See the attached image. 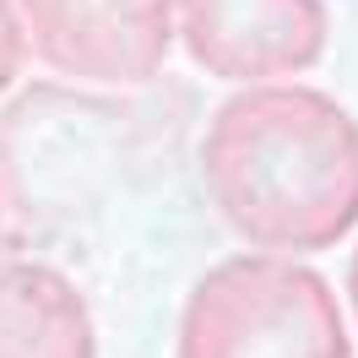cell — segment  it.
Returning <instances> with one entry per match:
<instances>
[{
	"label": "cell",
	"instance_id": "7",
	"mask_svg": "<svg viewBox=\"0 0 358 358\" xmlns=\"http://www.w3.org/2000/svg\"><path fill=\"white\" fill-rule=\"evenodd\" d=\"M348 299H353V315H358V250H353V266H348Z\"/></svg>",
	"mask_w": 358,
	"mask_h": 358
},
{
	"label": "cell",
	"instance_id": "5",
	"mask_svg": "<svg viewBox=\"0 0 358 358\" xmlns=\"http://www.w3.org/2000/svg\"><path fill=\"white\" fill-rule=\"evenodd\" d=\"M0 358H98L92 310L60 266H0Z\"/></svg>",
	"mask_w": 358,
	"mask_h": 358
},
{
	"label": "cell",
	"instance_id": "1",
	"mask_svg": "<svg viewBox=\"0 0 358 358\" xmlns=\"http://www.w3.org/2000/svg\"><path fill=\"white\" fill-rule=\"evenodd\" d=\"M201 179L245 245L331 250L358 228V120L304 82H245L206 120Z\"/></svg>",
	"mask_w": 358,
	"mask_h": 358
},
{
	"label": "cell",
	"instance_id": "4",
	"mask_svg": "<svg viewBox=\"0 0 358 358\" xmlns=\"http://www.w3.org/2000/svg\"><path fill=\"white\" fill-rule=\"evenodd\" d=\"M174 38L217 82H288L331 44L326 0H174Z\"/></svg>",
	"mask_w": 358,
	"mask_h": 358
},
{
	"label": "cell",
	"instance_id": "8",
	"mask_svg": "<svg viewBox=\"0 0 358 358\" xmlns=\"http://www.w3.org/2000/svg\"><path fill=\"white\" fill-rule=\"evenodd\" d=\"M0 245H6V206H0Z\"/></svg>",
	"mask_w": 358,
	"mask_h": 358
},
{
	"label": "cell",
	"instance_id": "6",
	"mask_svg": "<svg viewBox=\"0 0 358 358\" xmlns=\"http://www.w3.org/2000/svg\"><path fill=\"white\" fill-rule=\"evenodd\" d=\"M22 66H27L22 11H17V0H0V92H11V87H17Z\"/></svg>",
	"mask_w": 358,
	"mask_h": 358
},
{
	"label": "cell",
	"instance_id": "2",
	"mask_svg": "<svg viewBox=\"0 0 358 358\" xmlns=\"http://www.w3.org/2000/svg\"><path fill=\"white\" fill-rule=\"evenodd\" d=\"M179 358H353L331 282L315 266L250 250L228 255L179 310Z\"/></svg>",
	"mask_w": 358,
	"mask_h": 358
},
{
	"label": "cell",
	"instance_id": "3",
	"mask_svg": "<svg viewBox=\"0 0 358 358\" xmlns=\"http://www.w3.org/2000/svg\"><path fill=\"white\" fill-rule=\"evenodd\" d=\"M27 55L92 87H141L174 49V0H17Z\"/></svg>",
	"mask_w": 358,
	"mask_h": 358
}]
</instances>
